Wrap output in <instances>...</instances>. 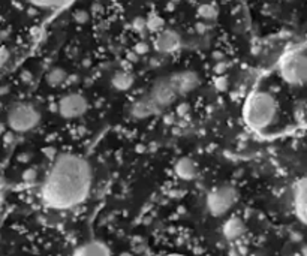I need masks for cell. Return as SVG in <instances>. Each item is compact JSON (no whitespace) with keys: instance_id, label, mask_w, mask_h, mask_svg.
Wrapping results in <instances>:
<instances>
[{"instance_id":"6da1fadb","label":"cell","mask_w":307,"mask_h":256,"mask_svg":"<svg viewBox=\"0 0 307 256\" xmlns=\"http://www.w3.org/2000/svg\"><path fill=\"white\" fill-rule=\"evenodd\" d=\"M92 189L90 163L80 155L62 153L53 162L44 185L41 198L54 210H69L81 205Z\"/></svg>"},{"instance_id":"7a4b0ae2","label":"cell","mask_w":307,"mask_h":256,"mask_svg":"<svg viewBox=\"0 0 307 256\" xmlns=\"http://www.w3.org/2000/svg\"><path fill=\"white\" fill-rule=\"evenodd\" d=\"M243 119L247 128L256 133L268 130L279 119V103L276 97L270 92L255 90L244 103Z\"/></svg>"},{"instance_id":"3957f363","label":"cell","mask_w":307,"mask_h":256,"mask_svg":"<svg viewBox=\"0 0 307 256\" xmlns=\"http://www.w3.org/2000/svg\"><path fill=\"white\" fill-rule=\"evenodd\" d=\"M280 78L294 87L304 86L307 77V59L304 44L285 53L277 63Z\"/></svg>"},{"instance_id":"277c9868","label":"cell","mask_w":307,"mask_h":256,"mask_svg":"<svg viewBox=\"0 0 307 256\" xmlns=\"http://www.w3.org/2000/svg\"><path fill=\"white\" fill-rule=\"evenodd\" d=\"M8 126L14 132H29L34 129L41 122V114L32 103L27 102H18L14 103L6 116Z\"/></svg>"},{"instance_id":"5b68a950","label":"cell","mask_w":307,"mask_h":256,"mask_svg":"<svg viewBox=\"0 0 307 256\" xmlns=\"http://www.w3.org/2000/svg\"><path fill=\"white\" fill-rule=\"evenodd\" d=\"M239 199V192L231 185H220L214 188L207 196L208 213L214 217L226 214Z\"/></svg>"},{"instance_id":"8992f818","label":"cell","mask_w":307,"mask_h":256,"mask_svg":"<svg viewBox=\"0 0 307 256\" xmlns=\"http://www.w3.org/2000/svg\"><path fill=\"white\" fill-rule=\"evenodd\" d=\"M87 108H89L87 99L80 93H69L62 97L57 105L59 114L69 120L81 117L87 111Z\"/></svg>"},{"instance_id":"52a82bcc","label":"cell","mask_w":307,"mask_h":256,"mask_svg":"<svg viewBox=\"0 0 307 256\" xmlns=\"http://www.w3.org/2000/svg\"><path fill=\"white\" fill-rule=\"evenodd\" d=\"M180 34L171 29H162L155 39V48L161 53H174L180 47Z\"/></svg>"},{"instance_id":"ba28073f","label":"cell","mask_w":307,"mask_h":256,"mask_svg":"<svg viewBox=\"0 0 307 256\" xmlns=\"http://www.w3.org/2000/svg\"><path fill=\"white\" fill-rule=\"evenodd\" d=\"M294 210L297 219L304 225L306 224V178H300L294 185Z\"/></svg>"},{"instance_id":"9c48e42d","label":"cell","mask_w":307,"mask_h":256,"mask_svg":"<svg viewBox=\"0 0 307 256\" xmlns=\"http://www.w3.org/2000/svg\"><path fill=\"white\" fill-rule=\"evenodd\" d=\"M73 255L80 256H106L111 255V249L99 240H92L89 243H84L81 247H78Z\"/></svg>"},{"instance_id":"30bf717a","label":"cell","mask_w":307,"mask_h":256,"mask_svg":"<svg viewBox=\"0 0 307 256\" xmlns=\"http://www.w3.org/2000/svg\"><path fill=\"white\" fill-rule=\"evenodd\" d=\"M222 231H223V235H225L226 240L236 241V240H239L240 237L244 234L246 226H244L243 221H241L240 217L233 216V217H229V219L223 224V229H222Z\"/></svg>"},{"instance_id":"8fae6325","label":"cell","mask_w":307,"mask_h":256,"mask_svg":"<svg viewBox=\"0 0 307 256\" xmlns=\"http://www.w3.org/2000/svg\"><path fill=\"white\" fill-rule=\"evenodd\" d=\"M174 172L181 180H194L197 177V165L189 158H181L177 160L174 166Z\"/></svg>"},{"instance_id":"7c38bea8","label":"cell","mask_w":307,"mask_h":256,"mask_svg":"<svg viewBox=\"0 0 307 256\" xmlns=\"http://www.w3.org/2000/svg\"><path fill=\"white\" fill-rule=\"evenodd\" d=\"M111 83H112L114 89H117V90H120V92H126V90H129V89L132 87V84H134V77H132L129 72H126V70H119V72H116V74L112 75Z\"/></svg>"},{"instance_id":"4fadbf2b","label":"cell","mask_w":307,"mask_h":256,"mask_svg":"<svg viewBox=\"0 0 307 256\" xmlns=\"http://www.w3.org/2000/svg\"><path fill=\"white\" fill-rule=\"evenodd\" d=\"M32 6L44 11H59L66 8L73 0H27Z\"/></svg>"},{"instance_id":"5bb4252c","label":"cell","mask_w":307,"mask_h":256,"mask_svg":"<svg viewBox=\"0 0 307 256\" xmlns=\"http://www.w3.org/2000/svg\"><path fill=\"white\" fill-rule=\"evenodd\" d=\"M66 81H68V74L62 67H54L47 75V83L51 87H59V86H62Z\"/></svg>"},{"instance_id":"9a60e30c","label":"cell","mask_w":307,"mask_h":256,"mask_svg":"<svg viewBox=\"0 0 307 256\" xmlns=\"http://www.w3.org/2000/svg\"><path fill=\"white\" fill-rule=\"evenodd\" d=\"M197 12H198V17H201L203 20H216L217 17V8L208 3L201 5Z\"/></svg>"},{"instance_id":"2e32d148","label":"cell","mask_w":307,"mask_h":256,"mask_svg":"<svg viewBox=\"0 0 307 256\" xmlns=\"http://www.w3.org/2000/svg\"><path fill=\"white\" fill-rule=\"evenodd\" d=\"M145 27L151 32H161L164 29V20L156 15V14H151L148 15V18L145 20Z\"/></svg>"},{"instance_id":"e0dca14e","label":"cell","mask_w":307,"mask_h":256,"mask_svg":"<svg viewBox=\"0 0 307 256\" xmlns=\"http://www.w3.org/2000/svg\"><path fill=\"white\" fill-rule=\"evenodd\" d=\"M132 29L135 30V32H142L144 29H147L145 27V18H135L134 21H132Z\"/></svg>"},{"instance_id":"ac0fdd59","label":"cell","mask_w":307,"mask_h":256,"mask_svg":"<svg viewBox=\"0 0 307 256\" xmlns=\"http://www.w3.org/2000/svg\"><path fill=\"white\" fill-rule=\"evenodd\" d=\"M148 50H150L148 44H145V42H142V41H139L137 45H135V48H134V51L137 53L138 56H139V54H147Z\"/></svg>"},{"instance_id":"d6986e66","label":"cell","mask_w":307,"mask_h":256,"mask_svg":"<svg viewBox=\"0 0 307 256\" xmlns=\"http://www.w3.org/2000/svg\"><path fill=\"white\" fill-rule=\"evenodd\" d=\"M75 21L80 23V24L87 23V21H89V14H87L86 11H78V12H75Z\"/></svg>"},{"instance_id":"ffe728a7","label":"cell","mask_w":307,"mask_h":256,"mask_svg":"<svg viewBox=\"0 0 307 256\" xmlns=\"http://www.w3.org/2000/svg\"><path fill=\"white\" fill-rule=\"evenodd\" d=\"M214 84H216V89H219V90H225V89L228 87V80L222 75V77H217V78L214 80Z\"/></svg>"},{"instance_id":"44dd1931","label":"cell","mask_w":307,"mask_h":256,"mask_svg":"<svg viewBox=\"0 0 307 256\" xmlns=\"http://www.w3.org/2000/svg\"><path fill=\"white\" fill-rule=\"evenodd\" d=\"M187 113H189V105H187L186 102L177 105V114H178V116H186Z\"/></svg>"},{"instance_id":"7402d4cb","label":"cell","mask_w":307,"mask_h":256,"mask_svg":"<svg viewBox=\"0 0 307 256\" xmlns=\"http://www.w3.org/2000/svg\"><path fill=\"white\" fill-rule=\"evenodd\" d=\"M8 59H9V51H8V48L0 47V66L6 63V62H8Z\"/></svg>"},{"instance_id":"603a6c76","label":"cell","mask_w":307,"mask_h":256,"mask_svg":"<svg viewBox=\"0 0 307 256\" xmlns=\"http://www.w3.org/2000/svg\"><path fill=\"white\" fill-rule=\"evenodd\" d=\"M34 177H36V172H34L33 169H29V171H26V172H24V180H26V181L33 180Z\"/></svg>"},{"instance_id":"cb8c5ba5","label":"cell","mask_w":307,"mask_h":256,"mask_svg":"<svg viewBox=\"0 0 307 256\" xmlns=\"http://www.w3.org/2000/svg\"><path fill=\"white\" fill-rule=\"evenodd\" d=\"M197 30L200 33L207 32V24H204V23H198V24H197Z\"/></svg>"},{"instance_id":"d4e9b609","label":"cell","mask_w":307,"mask_h":256,"mask_svg":"<svg viewBox=\"0 0 307 256\" xmlns=\"http://www.w3.org/2000/svg\"><path fill=\"white\" fill-rule=\"evenodd\" d=\"M225 69H226V66H225L223 63H219L217 66H216V72H217V74H223V72H225Z\"/></svg>"},{"instance_id":"484cf974","label":"cell","mask_w":307,"mask_h":256,"mask_svg":"<svg viewBox=\"0 0 307 256\" xmlns=\"http://www.w3.org/2000/svg\"><path fill=\"white\" fill-rule=\"evenodd\" d=\"M129 60H132V62H135L137 60V57H138V54L135 53V51H131V53H128V56H126Z\"/></svg>"},{"instance_id":"4316f807","label":"cell","mask_w":307,"mask_h":256,"mask_svg":"<svg viewBox=\"0 0 307 256\" xmlns=\"http://www.w3.org/2000/svg\"><path fill=\"white\" fill-rule=\"evenodd\" d=\"M2 199H3V178L0 175V204H2Z\"/></svg>"},{"instance_id":"83f0119b","label":"cell","mask_w":307,"mask_h":256,"mask_svg":"<svg viewBox=\"0 0 307 256\" xmlns=\"http://www.w3.org/2000/svg\"><path fill=\"white\" fill-rule=\"evenodd\" d=\"M30 80V74L26 70V72H23V81H29Z\"/></svg>"},{"instance_id":"f1b7e54d","label":"cell","mask_w":307,"mask_h":256,"mask_svg":"<svg viewBox=\"0 0 307 256\" xmlns=\"http://www.w3.org/2000/svg\"><path fill=\"white\" fill-rule=\"evenodd\" d=\"M178 2H180V0H171V3H175V5H177Z\"/></svg>"},{"instance_id":"f546056e","label":"cell","mask_w":307,"mask_h":256,"mask_svg":"<svg viewBox=\"0 0 307 256\" xmlns=\"http://www.w3.org/2000/svg\"><path fill=\"white\" fill-rule=\"evenodd\" d=\"M2 132H3V126L0 125V133H2Z\"/></svg>"},{"instance_id":"4dcf8cb0","label":"cell","mask_w":307,"mask_h":256,"mask_svg":"<svg viewBox=\"0 0 307 256\" xmlns=\"http://www.w3.org/2000/svg\"><path fill=\"white\" fill-rule=\"evenodd\" d=\"M225 2H228V0H225Z\"/></svg>"}]
</instances>
